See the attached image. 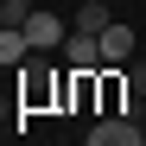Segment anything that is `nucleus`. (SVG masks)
<instances>
[{"mask_svg": "<svg viewBox=\"0 0 146 146\" xmlns=\"http://www.w3.org/2000/svg\"><path fill=\"white\" fill-rule=\"evenodd\" d=\"M26 51H32L26 26H0V64H26Z\"/></svg>", "mask_w": 146, "mask_h": 146, "instance_id": "obj_5", "label": "nucleus"}, {"mask_svg": "<svg viewBox=\"0 0 146 146\" xmlns=\"http://www.w3.org/2000/svg\"><path fill=\"white\" fill-rule=\"evenodd\" d=\"M140 51H146V32H140Z\"/></svg>", "mask_w": 146, "mask_h": 146, "instance_id": "obj_9", "label": "nucleus"}, {"mask_svg": "<svg viewBox=\"0 0 146 146\" xmlns=\"http://www.w3.org/2000/svg\"><path fill=\"white\" fill-rule=\"evenodd\" d=\"M64 64H70V70H89V76L108 70V64H102V38H95V32H70V38H64Z\"/></svg>", "mask_w": 146, "mask_h": 146, "instance_id": "obj_3", "label": "nucleus"}, {"mask_svg": "<svg viewBox=\"0 0 146 146\" xmlns=\"http://www.w3.org/2000/svg\"><path fill=\"white\" fill-rule=\"evenodd\" d=\"M121 70H127V89H133L140 102H146V64H121Z\"/></svg>", "mask_w": 146, "mask_h": 146, "instance_id": "obj_8", "label": "nucleus"}, {"mask_svg": "<svg viewBox=\"0 0 146 146\" xmlns=\"http://www.w3.org/2000/svg\"><path fill=\"white\" fill-rule=\"evenodd\" d=\"M108 19H114V13H108V0H83V7H76V32H102Z\"/></svg>", "mask_w": 146, "mask_h": 146, "instance_id": "obj_6", "label": "nucleus"}, {"mask_svg": "<svg viewBox=\"0 0 146 146\" xmlns=\"http://www.w3.org/2000/svg\"><path fill=\"white\" fill-rule=\"evenodd\" d=\"M32 19V0H0V26H26Z\"/></svg>", "mask_w": 146, "mask_h": 146, "instance_id": "obj_7", "label": "nucleus"}, {"mask_svg": "<svg viewBox=\"0 0 146 146\" xmlns=\"http://www.w3.org/2000/svg\"><path fill=\"white\" fill-rule=\"evenodd\" d=\"M26 38H32V51H57L70 32H64V19H57V13H38V7H32V19H26Z\"/></svg>", "mask_w": 146, "mask_h": 146, "instance_id": "obj_4", "label": "nucleus"}, {"mask_svg": "<svg viewBox=\"0 0 146 146\" xmlns=\"http://www.w3.org/2000/svg\"><path fill=\"white\" fill-rule=\"evenodd\" d=\"M83 146H146V133H140V121H127V114H102Z\"/></svg>", "mask_w": 146, "mask_h": 146, "instance_id": "obj_1", "label": "nucleus"}, {"mask_svg": "<svg viewBox=\"0 0 146 146\" xmlns=\"http://www.w3.org/2000/svg\"><path fill=\"white\" fill-rule=\"evenodd\" d=\"M95 38H102V64H133V51H140V32L121 26V19H108Z\"/></svg>", "mask_w": 146, "mask_h": 146, "instance_id": "obj_2", "label": "nucleus"}]
</instances>
